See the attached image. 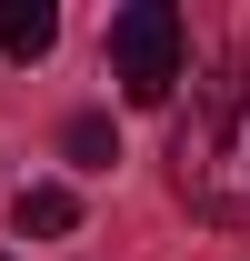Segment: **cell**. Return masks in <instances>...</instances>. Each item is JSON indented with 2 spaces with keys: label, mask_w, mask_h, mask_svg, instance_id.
I'll use <instances>...</instances> for the list:
<instances>
[{
  "label": "cell",
  "mask_w": 250,
  "mask_h": 261,
  "mask_svg": "<svg viewBox=\"0 0 250 261\" xmlns=\"http://www.w3.org/2000/svg\"><path fill=\"white\" fill-rule=\"evenodd\" d=\"M0 261H10V251H0Z\"/></svg>",
  "instance_id": "cell-6"
},
{
  "label": "cell",
  "mask_w": 250,
  "mask_h": 261,
  "mask_svg": "<svg viewBox=\"0 0 250 261\" xmlns=\"http://www.w3.org/2000/svg\"><path fill=\"white\" fill-rule=\"evenodd\" d=\"M60 40V10L50 0H0V61H40Z\"/></svg>",
  "instance_id": "cell-4"
},
{
  "label": "cell",
  "mask_w": 250,
  "mask_h": 261,
  "mask_svg": "<svg viewBox=\"0 0 250 261\" xmlns=\"http://www.w3.org/2000/svg\"><path fill=\"white\" fill-rule=\"evenodd\" d=\"M170 181L200 221H250V61H220L170 130Z\"/></svg>",
  "instance_id": "cell-1"
},
{
  "label": "cell",
  "mask_w": 250,
  "mask_h": 261,
  "mask_svg": "<svg viewBox=\"0 0 250 261\" xmlns=\"http://www.w3.org/2000/svg\"><path fill=\"white\" fill-rule=\"evenodd\" d=\"M10 231H20V241H70V231H80V191H70V181H20V191H10Z\"/></svg>",
  "instance_id": "cell-3"
},
{
  "label": "cell",
  "mask_w": 250,
  "mask_h": 261,
  "mask_svg": "<svg viewBox=\"0 0 250 261\" xmlns=\"http://www.w3.org/2000/svg\"><path fill=\"white\" fill-rule=\"evenodd\" d=\"M180 61H190V40H180V10L170 0H130L120 20H110V81H120V100L160 111V100L180 91Z\"/></svg>",
  "instance_id": "cell-2"
},
{
  "label": "cell",
  "mask_w": 250,
  "mask_h": 261,
  "mask_svg": "<svg viewBox=\"0 0 250 261\" xmlns=\"http://www.w3.org/2000/svg\"><path fill=\"white\" fill-rule=\"evenodd\" d=\"M60 141H70V161H80V171H110V161H120V141H110V121H100V111H80Z\"/></svg>",
  "instance_id": "cell-5"
}]
</instances>
